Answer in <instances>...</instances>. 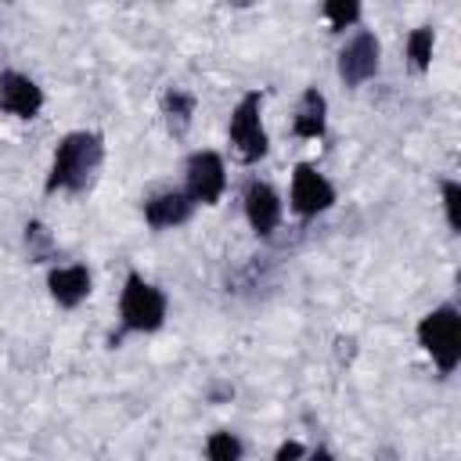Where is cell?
I'll list each match as a JSON object with an SVG mask.
<instances>
[{"label": "cell", "mask_w": 461, "mask_h": 461, "mask_svg": "<svg viewBox=\"0 0 461 461\" xmlns=\"http://www.w3.org/2000/svg\"><path fill=\"white\" fill-rule=\"evenodd\" d=\"M104 162V137L94 130H72L58 140L50 173H47V191H68L83 194L94 187L97 173Z\"/></svg>", "instance_id": "6da1fadb"}, {"label": "cell", "mask_w": 461, "mask_h": 461, "mask_svg": "<svg viewBox=\"0 0 461 461\" xmlns=\"http://www.w3.org/2000/svg\"><path fill=\"white\" fill-rule=\"evenodd\" d=\"M166 310H169L166 292L158 285H151L144 274L130 270L126 281H122V292H119V324H122V331H137V335L158 331L166 324Z\"/></svg>", "instance_id": "7a4b0ae2"}, {"label": "cell", "mask_w": 461, "mask_h": 461, "mask_svg": "<svg viewBox=\"0 0 461 461\" xmlns=\"http://www.w3.org/2000/svg\"><path fill=\"white\" fill-rule=\"evenodd\" d=\"M418 346L429 353L439 375H454L461 364V313L443 303L418 321Z\"/></svg>", "instance_id": "3957f363"}, {"label": "cell", "mask_w": 461, "mask_h": 461, "mask_svg": "<svg viewBox=\"0 0 461 461\" xmlns=\"http://www.w3.org/2000/svg\"><path fill=\"white\" fill-rule=\"evenodd\" d=\"M227 140L234 148V155L252 166L267 155L270 140H267V130H263V94L259 90H249L234 108H230V122H227Z\"/></svg>", "instance_id": "277c9868"}, {"label": "cell", "mask_w": 461, "mask_h": 461, "mask_svg": "<svg viewBox=\"0 0 461 461\" xmlns=\"http://www.w3.org/2000/svg\"><path fill=\"white\" fill-rule=\"evenodd\" d=\"M184 191L194 205H216L227 191V166L216 151H191L184 162Z\"/></svg>", "instance_id": "5b68a950"}, {"label": "cell", "mask_w": 461, "mask_h": 461, "mask_svg": "<svg viewBox=\"0 0 461 461\" xmlns=\"http://www.w3.org/2000/svg\"><path fill=\"white\" fill-rule=\"evenodd\" d=\"M288 205L295 216L310 220V216H321L335 205V187L324 173H317V166L310 162H299L292 169V184H288Z\"/></svg>", "instance_id": "8992f818"}, {"label": "cell", "mask_w": 461, "mask_h": 461, "mask_svg": "<svg viewBox=\"0 0 461 461\" xmlns=\"http://www.w3.org/2000/svg\"><path fill=\"white\" fill-rule=\"evenodd\" d=\"M378 65H382V43L367 29L353 32L342 43V50H339V79L346 86H360V83L375 79L378 76Z\"/></svg>", "instance_id": "52a82bcc"}, {"label": "cell", "mask_w": 461, "mask_h": 461, "mask_svg": "<svg viewBox=\"0 0 461 461\" xmlns=\"http://www.w3.org/2000/svg\"><path fill=\"white\" fill-rule=\"evenodd\" d=\"M241 205H245V220L259 238H274V230L281 227L285 205L281 194L267 184V180H249L241 191Z\"/></svg>", "instance_id": "ba28073f"}, {"label": "cell", "mask_w": 461, "mask_h": 461, "mask_svg": "<svg viewBox=\"0 0 461 461\" xmlns=\"http://www.w3.org/2000/svg\"><path fill=\"white\" fill-rule=\"evenodd\" d=\"M0 112L14 115V119H36L43 112V90L32 76L25 72H0Z\"/></svg>", "instance_id": "9c48e42d"}, {"label": "cell", "mask_w": 461, "mask_h": 461, "mask_svg": "<svg viewBox=\"0 0 461 461\" xmlns=\"http://www.w3.org/2000/svg\"><path fill=\"white\" fill-rule=\"evenodd\" d=\"M144 212V223L155 227V230H169V227H180L191 220L194 212V202L184 187H166V191H155L151 198H144L140 205Z\"/></svg>", "instance_id": "30bf717a"}, {"label": "cell", "mask_w": 461, "mask_h": 461, "mask_svg": "<svg viewBox=\"0 0 461 461\" xmlns=\"http://www.w3.org/2000/svg\"><path fill=\"white\" fill-rule=\"evenodd\" d=\"M94 288V274L86 263H61L47 274V292L61 310H76Z\"/></svg>", "instance_id": "8fae6325"}, {"label": "cell", "mask_w": 461, "mask_h": 461, "mask_svg": "<svg viewBox=\"0 0 461 461\" xmlns=\"http://www.w3.org/2000/svg\"><path fill=\"white\" fill-rule=\"evenodd\" d=\"M292 133L299 140H321L328 133V101L317 86H306L303 97H299V108H295V119H292Z\"/></svg>", "instance_id": "7c38bea8"}, {"label": "cell", "mask_w": 461, "mask_h": 461, "mask_svg": "<svg viewBox=\"0 0 461 461\" xmlns=\"http://www.w3.org/2000/svg\"><path fill=\"white\" fill-rule=\"evenodd\" d=\"M194 108H198V101H194L191 90L169 86V90L162 94V122H166L169 137H176V140L187 137V130H191V122H194Z\"/></svg>", "instance_id": "4fadbf2b"}, {"label": "cell", "mask_w": 461, "mask_h": 461, "mask_svg": "<svg viewBox=\"0 0 461 461\" xmlns=\"http://www.w3.org/2000/svg\"><path fill=\"white\" fill-rule=\"evenodd\" d=\"M432 50H436V29H432V25L411 29V36H407V43H403V54H407V65H411L414 72H429Z\"/></svg>", "instance_id": "5bb4252c"}, {"label": "cell", "mask_w": 461, "mask_h": 461, "mask_svg": "<svg viewBox=\"0 0 461 461\" xmlns=\"http://www.w3.org/2000/svg\"><path fill=\"white\" fill-rule=\"evenodd\" d=\"M25 252H29L32 263H47V259L58 256V241H54V234H50L47 223H40V220H29L25 223Z\"/></svg>", "instance_id": "9a60e30c"}, {"label": "cell", "mask_w": 461, "mask_h": 461, "mask_svg": "<svg viewBox=\"0 0 461 461\" xmlns=\"http://www.w3.org/2000/svg\"><path fill=\"white\" fill-rule=\"evenodd\" d=\"M324 18L335 32H346L360 22V0H324Z\"/></svg>", "instance_id": "2e32d148"}, {"label": "cell", "mask_w": 461, "mask_h": 461, "mask_svg": "<svg viewBox=\"0 0 461 461\" xmlns=\"http://www.w3.org/2000/svg\"><path fill=\"white\" fill-rule=\"evenodd\" d=\"M241 454H245V447L234 432H212L205 439V457H212V461H238Z\"/></svg>", "instance_id": "e0dca14e"}, {"label": "cell", "mask_w": 461, "mask_h": 461, "mask_svg": "<svg viewBox=\"0 0 461 461\" xmlns=\"http://www.w3.org/2000/svg\"><path fill=\"white\" fill-rule=\"evenodd\" d=\"M443 212H447V227L457 234L461 230V184L457 180H443Z\"/></svg>", "instance_id": "ac0fdd59"}, {"label": "cell", "mask_w": 461, "mask_h": 461, "mask_svg": "<svg viewBox=\"0 0 461 461\" xmlns=\"http://www.w3.org/2000/svg\"><path fill=\"white\" fill-rule=\"evenodd\" d=\"M303 454H306V447H303V443H281V447L274 450V457H277V461H288V457H303Z\"/></svg>", "instance_id": "d6986e66"}, {"label": "cell", "mask_w": 461, "mask_h": 461, "mask_svg": "<svg viewBox=\"0 0 461 461\" xmlns=\"http://www.w3.org/2000/svg\"><path fill=\"white\" fill-rule=\"evenodd\" d=\"M227 4H230V0H227ZM234 4H252V0H234Z\"/></svg>", "instance_id": "ffe728a7"}]
</instances>
